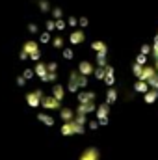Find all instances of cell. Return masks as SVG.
Instances as JSON below:
<instances>
[{
  "instance_id": "6da1fadb",
  "label": "cell",
  "mask_w": 158,
  "mask_h": 160,
  "mask_svg": "<svg viewBox=\"0 0 158 160\" xmlns=\"http://www.w3.org/2000/svg\"><path fill=\"white\" fill-rule=\"evenodd\" d=\"M28 30L19 52V86L28 106L63 132L106 123L116 99L114 71L106 45L89 32V21L41 2V15Z\"/></svg>"
}]
</instances>
